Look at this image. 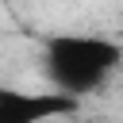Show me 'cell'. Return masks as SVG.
<instances>
[{
  "label": "cell",
  "instance_id": "obj_2",
  "mask_svg": "<svg viewBox=\"0 0 123 123\" xmlns=\"http://www.w3.org/2000/svg\"><path fill=\"white\" fill-rule=\"evenodd\" d=\"M81 108L77 96L58 88H15L0 85V123H54Z\"/></svg>",
  "mask_w": 123,
  "mask_h": 123
},
{
  "label": "cell",
  "instance_id": "obj_1",
  "mask_svg": "<svg viewBox=\"0 0 123 123\" xmlns=\"http://www.w3.org/2000/svg\"><path fill=\"white\" fill-rule=\"evenodd\" d=\"M42 62L54 88L81 100L85 92L100 88L115 73V65L123 62V50L115 38H104V35H54L46 42Z\"/></svg>",
  "mask_w": 123,
  "mask_h": 123
}]
</instances>
